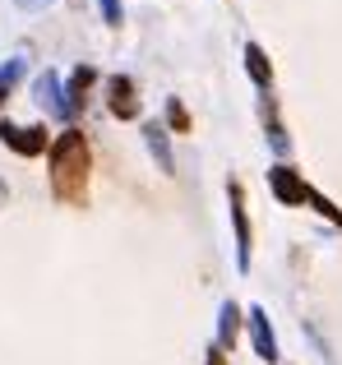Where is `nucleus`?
I'll return each instance as SVG.
<instances>
[{
    "label": "nucleus",
    "instance_id": "obj_1",
    "mask_svg": "<svg viewBox=\"0 0 342 365\" xmlns=\"http://www.w3.org/2000/svg\"><path fill=\"white\" fill-rule=\"evenodd\" d=\"M83 176H88V143L79 130H65L51 143V180L61 199H83Z\"/></svg>",
    "mask_w": 342,
    "mask_h": 365
},
{
    "label": "nucleus",
    "instance_id": "obj_2",
    "mask_svg": "<svg viewBox=\"0 0 342 365\" xmlns=\"http://www.w3.org/2000/svg\"><path fill=\"white\" fill-rule=\"evenodd\" d=\"M0 139L5 148H14L19 158H37L46 148V130L42 125H14V120H0Z\"/></svg>",
    "mask_w": 342,
    "mask_h": 365
},
{
    "label": "nucleus",
    "instance_id": "obj_3",
    "mask_svg": "<svg viewBox=\"0 0 342 365\" xmlns=\"http://www.w3.org/2000/svg\"><path fill=\"white\" fill-rule=\"evenodd\" d=\"M269 190L278 204H306L310 199V185L301 180V171H291L287 162H278V167H269Z\"/></svg>",
    "mask_w": 342,
    "mask_h": 365
},
{
    "label": "nucleus",
    "instance_id": "obj_4",
    "mask_svg": "<svg viewBox=\"0 0 342 365\" xmlns=\"http://www.w3.org/2000/svg\"><path fill=\"white\" fill-rule=\"evenodd\" d=\"M227 195H232V227H236V264H241V273L250 268V217H245V190L241 180H232L227 185Z\"/></svg>",
    "mask_w": 342,
    "mask_h": 365
},
{
    "label": "nucleus",
    "instance_id": "obj_5",
    "mask_svg": "<svg viewBox=\"0 0 342 365\" xmlns=\"http://www.w3.org/2000/svg\"><path fill=\"white\" fill-rule=\"evenodd\" d=\"M250 338H254V351H259L264 361H278V338H273V329H269V314L259 310V305H254L250 310Z\"/></svg>",
    "mask_w": 342,
    "mask_h": 365
},
{
    "label": "nucleus",
    "instance_id": "obj_6",
    "mask_svg": "<svg viewBox=\"0 0 342 365\" xmlns=\"http://www.w3.org/2000/svg\"><path fill=\"white\" fill-rule=\"evenodd\" d=\"M33 88H37V102H42V107H51L56 111V116H70V102H65L61 98V83H56V70H46V74H37V83H33Z\"/></svg>",
    "mask_w": 342,
    "mask_h": 365
},
{
    "label": "nucleus",
    "instance_id": "obj_7",
    "mask_svg": "<svg viewBox=\"0 0 342 365\" xmlns=\"http://www.w3.org/2000/svg\"><path fill=\"white\" fill-rule=\"evenodd\" d=\"M111 111H116L120 120L139 116V98H135V83L130 79H111Z\"/></svg>",
    "mask_w": 342,
    "mask_h": 365
},
{
    "label": "nucleus",
    "instance_id": "obj_8",
    "mask_svg": "<svg viewBox=\"0 0 342 365\" xmlns=\"http://www.w3.org/2000/svg\"><path fill=\"white\" fill-rule=\"evenodd\" d=\"M144 139H148V153L157 158V167L162 171H176V158H171V143H167V130L157 120H148L144 125Z\"/></svg>",
    "mask_w": 342,
    "mask_h": 365
},
{
    "label": "nucleus",
    "instance_id": "obj_9",
    "mask_svg": "<svg viewBox=\"0 0 342 365\" xmlns=\"http://www.w3.org/2000/svg\"><path fill=\"white\" fill-rule=\"evenodd\" d=\"M245 70H250V79L259 83V88H269L273 70H269V56H264V46H259V42H245Z\"/></svg>",
    "mask_w": 342,
    "mask_h": 365
},
{
    "label": "nucleus",
    "instance_id": "obj_10",
    "mask_svg": "<svg viewBox=\"0 0 342 365\" xmlns=\"http://www.w3.org/2000/svg\"><path fill=\"white\" fill-rule=\"evenodd\" d=\"M236 329H241V310L227 301L222 305V324H217V347H232V342H236Z\"/></svg>",
    "mask_w": 342,
    "mask_h": 365
},
{
    "label": "nucleus",
    "instance_id": "obj_11",
    "mask_svg": "<svg viewBox=\"0 0 342 365\" xmlns=\"http://www.w3.org/2000/svg\"><path fill=\"white\" fill-rule=\"evenodd\" d=\"M24 79V61H9L5 70H0V107H5V98H9V88Z\"/></svg>",
    "mask_w": 342,
    "mask_h": 365
},
{
    "label": "nucleus",
    "instance_id": "obj_12",
    "mask_svg": "<svg viewBox=\"0 0 342 365\" xmlns=\"http://www.w3.org/2000/svg\"><path fill=\"white\" fill-rule=\"evenodd\" d=\"M93 79H98V74H93L88 65L74 74V83H70V107H79V102H83V93H88V83H93Z\"/></svg>",
    "mask_w": 342,
    "mask_h": 365
},
{
    "label": "nucleus",
    "instance_id": "obj_13",
    "mask_svg": "<svg viewBox=\"0 0 342 365\" xmlns=\"http://www.w3.org/2000/svg\"><path fill=\"white\" fill-rule=\"evenodd\" d=\"M310 204H315V208H319V213H324V217H328V222H342V208H333V204H328V199H324V195H319V190H315V185H310Z\"/></svg>",
    "mask_w": 342,
    "mask_h": 365
},
{
    "label": "nucleus",
    "instance_id": "obj_14",
    "mask_svg": "<svg viewBox=\"0 0 342 365\" xmlns=\"http://www.w3.org/2000/svg\"><path fill=\"white\" fill-rule=\"evenodd\" d=\"M167 120H171V130H190V116H185V107H180L176 98L167 102Z\"/></svg>",
    "mask_w": 342,
    "mask_h": 365
},
{
    "label": "nucleus",
    "instance_id": "obj_15",
    "mask_svg": "<svg viewBox=\"0 0 342 365\" xmlns=\"http://www.w3.org/2000/svg\"><path fill=\"white\" fill-rule=\"evenodd\" d=\"M269 143H273V153H278V158H287V148H291V143H287V134H282L278 125H269Z\"/></svg>",
    "mask_w": 342,
    "mask_h": 365
},
{
    "label": "nucleus",
    "instance_id": "obj_16",
    "mask_svg": "<svg viewBox=\"0 0 342 365\" xmlns=\"http://www.w3.org/2000/svg\"><path fill=\"white\" fill-rule=\"evenodd\" d=\"M102 14H107V24H120V0H98Z\"/></svg>",
    "mask_w": 342,
    "mask_h": 365
},
{
    "label": "nucleus",
    "instance_id": "obj_17",
    "mask_svg": "<svg viewBox=\"0 0 342 365\" xmlns=\"http://www.w3.org/2000/svg\"><path fill=\"white\" fill-rule=\"evenodd\" d=\"M14 5H19V9H46L51 0H14Z\"/></svg>",
    "mask_w": 342,
    "mask_h": 365
}]
</instances>
